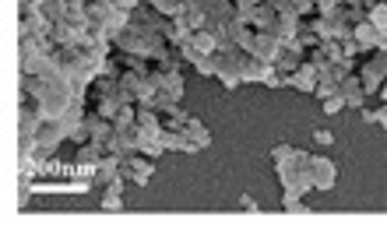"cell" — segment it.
Wrapping results in <instances>:
<instances>
[{"mask_svg": "<svg viewBox=\"0 0 387 232\" xmlns=\"http://www.w3.org/2000/svg\"><path fill=\"white\" fill-rule=\"evenodd\" d=\"M320 102H324V113H342V109L349 106L342 92H335V95H327V99H320Z\"/></svg>", "mask_w": 387, "mask_h": 232, "instance_id": "24", "label": "cell"}, {"mask_svg": "<svg viewBox=\"0 0 387 232\" xmlns=\"http://www.w3.org/2000/svg\"><path fill=\"white\" fill-rule=\"evenodd\" d=\"M377 35H380V28L373 22H359L352 28V39L359 42V49H377Z\"/></svg>", "mask_w": 387, "mask_h": 232, "instance_id": "18", "label": "cell"}, {"mask_svg": "<svg viewBox=\"0 0 387 232\" xmlns=\"http://www.w3.org/2000/svg\"><path fill=\"white\" fill-rule=\"evenodd\" d=\"M215 78L222 81L226 88H240L243 85V78H240V49H229V53L218 49L215 53Z\"/></svg>", "mask_w": 387, "mask_h": 232, "instance_id": "5", "label": "cell"}, {"mask_svg": "<svg viewBox=\"0 0 387 232\" xmlns=\"http://www.w3.org/2000/svg\"><path fill=\"white\" fill-rule=\"evenodd\" d=\"M183 134H187V138H190L197 148H208V144H211V134H208V127H204L201 120H194V116H190V120L183 124Z\"/></svg>", "mask_w": 387, "mask_h": 232, "instance_id": "19", "label": "cell"}, {"mask_svg": "<svg viewBox=\"0 0 387 232\" xmlns=\"http://www.w3.org/2000/svg\"><path fill=\"white\" fill-rule=\"evenodd\" d=\"M267 4L279 11V15H289V11H293V0H267Z\"/></svg>", "mask_w": 387, "mask_h": 232, "instance_id": "30", "label": "cell"}, {"mask_svg": "<svg viewBox=\"0 0 387 232\" xmlns=\"http://www.w3.org/2000/svg\"><path fill=\"white\" fill-rule=\"evenodd\" d=\"M342 53H345V56H359L363 49H359V42H356V39H345V42H342Z\"/></svg>", "mask_w": 387, "mask_h": 232, "instance_id": "31", "label": "cell"}, {"mask_svg": "<svg viewBox=\"0 0 387 232\" xmlns=\"http://www.w3.org/2000/svg\"><path fill=\"white\" fill-rule=\"evenodd\" d=\"M293 11L299 18H313L317 15V4H313V0H293Z\"/></svg>", "mask_w": 387, "mask_h": 232, "instance_id": "25", "label": "cell"}, {"mask_svg": "<svg viewBox=\"0 0 387 232\" xmlns=\"http://www.w3.org/2000/svg\"><path fill=\"white\" fill-rule=\"evenodd\" d=\"M338 180V172H335V162L324 158V155H313V187L317 190H331Z\"/></svg>", "mask_w": 387, "mask_h": 232, "instance_id": "14", "label": "cell"}, {"mask_svg": "<svg viewBox=\"0 0 387 232\" xmlns=\"http://www.w3.org/2000/svg\"><path fill=\"white\" fill-rule=\"evenodd\" d=\"M342 42H335V39H324L320 46H313L310 53H306V60H313L317 67H327V64H335V60H342Z\"/></svg>", "mask_w": 387, "mask_h": 232, "instance_id": "12", "label": "cell"}, {"mask_svg": "<svg viewBox=\"0 0 387 232\" xmlns=\"http://www.w3.org/2000/svg\"><path fill=\"white\" fill-rule=\"evenodd\" d=\"M233 4H236V15H250L254 8L264 4V0H233Z\"/></svg>", "mask_w": 387, "mask_h": 232, "instance_id": "28", "label": "cell"}, {"mask_svg": "<svg viewBox=\"0 0 387 232\" xmlns=\"http://www.w3.org/2000/svg\"><path fill=\"white\" fill-rule=\"evenodd\" d=\"M151 81H155V102L151 109H165L183 99V74L180 71H165V67H151Z\"/></svg>", "mask_w": 387, "mask_h": 232, "instance_id": "3", "label": "cell"}, {"mask_svg": "<svg viewBox=\"0 0 387 232\" xmlns=\"http://www.w3.org/2000/svg\"><path fill=\"white\" fill-rule=\"evenodd\" d=\"M359 81H363L366 95H373V92L384 88V81H387V53H384V49H377L370 60L359 67Z\"/></svg>", "mask_w": 387, "mask_h": 232, "instance_id": "4", "label": "cell"}, {"mask_svg": "<svg viewBox=\"0 0 387 232\" xmlns=\"http://www.w3.org/2000/svg\"><path fill=\"white\" fill-rule=\"evenodd\" d=\"M190 42H194L201 53H218V39H215L211 28H197V32L190 35Z\"/></svg>", "mask_w": 387, "mask_h": 232, "instance_id": "21", "label": "cell"}, {"mask_svg": "<svg viewBox=\"0 0 387 232\" xmlns=\"http://www.w3.org/2000/svg\"><path fill=\"white\" fill-rule=\"evenodd\" d=\"M363 4H366V8H373V4H384V0H363Z\"/></svg>", "mask_w": 387, "mask_h": 232, "instance_id": "35", "label": "cell"}, {"mask_svg": "<svg viewBox=\"0 0 387 232\" xmlns=\"http://www.w3.org/2000/svg\"><path fill=\"white\" fill-rule=\"evenodd\" d=\"M338 92L345 95V102H349V109H363V102H366V88H363V81H359V74H349L342 85H338Z\"/></svg>", "mask_w": 387, "mask_h": 232, "instance_id": "16", "label": "cell"}, {"mask_svg": "<svg viewBox=\"0 0 387 232\" xmlns=\"http://www.w3.org/2000/svg\"><path fill=\"white\" fill-rule=\"evenodd\" d=\"M257 60H264V64H274L279 60V53H282V42L274 39L271 32H257V39H254V49H250Z\"/></svg>", "mask_w": 387, "mask_h": 232, "instance_id": "13", "label": "cell"}, {"mask_svg": "<svg viewBox=\"0 0 387 232\" xmlns=\"http://www.w3.org/2000/svg\"><path fill=\"white\" fill-rule=\"evenodd\" d=\"M317 78H320V67H317L313 60H303V64L296 67V74L286 78V85H293L296 92H317Z\"/></svg>", "mask_w": 387, "mask_h": 232, "instance_id": "10", "label": "cell"}, {"mask_svg": "<svg viewBox=\"0 0 387 232\" xmlns=\"http://www.w3.org/2000/svg\"><path fill=\"white\" fill-rule=\"evenodd\" d=\"M313 141H320V144H331V134H327V131H317V134H313Z\"/></svg>", "mask_w": 387, "mask_h": 232, "instance_id": "34", "label": "cell"}, {"mask_svg": "<svg viewBox=\"0 0 387 232\" xmlns=\"http://www.w3.org/2000/svg\"><path fill=\"white\" fill-rule=\"evenodd\" d=\"M158 116H162V127H165V131H183V124L190 120V113H183V109H180V102L158 109Z\"/></svg>", "mask_w": 387, "mask_h": 232, "instance_id": "17", "label": "cell"}, {"mask_svg": "<svg viewBox=\"0 0 387 232\" xmlns=\"http://www.w3.org/2000/svg\"><path fill=\"white\" fill-rule=\"evenodd\" d=\"M53 32V22L46 18V11H35V15H22V28H18V39H46Z\"/></svg>", "mask_w": 387, "mask_h": 232, "instance_id": "9", "label": "cell"}, {"mask_svg": "<svg viewBox=\"0 0 387 232\" xmlns=\"http://www.w3.org/2000/svg\"><path fill=\"white\" fill-rule=\"evenodd\" d=\"M338 85H342V81L331 74V67H320V78H317V92H313V95H317V99H327V95L338 92Z\"/></svg>", "mask_w": 387, "mask_h": 232, "instance_id": "20", "label": "cell"}, {"mask_svg": "<svg viewBox=\"0 0 387 232\" xmlns=\"http://www.w3.org/2000/svg\"><path fill=\"white\" fill-rule=\"evenodd\" d=\"M359 113H363V120H366V124H377V120H380L377 109H359Z\"/></svg>", "mask_w": 387, "mask_h": 232, "instance_id": "32", "label": "cell"}, {"mask_svg": "<svg viewBox=\"0 0 387 232\" xmlns=\"http://www.w3.org/2000/svg\"><path fill=\"white\" fill-rule=\"evenodd\" d=\"M377 116H380V120H377V124H380V127H387V102H384V106L377 109Z\"/></svg>", "mask_w": 387, "mask_h": 232, "instance_id": "33", "label": "cell"}, {"mask_svg": "<svg viewBox=\"0 0 387 232\" xmlns=\"http://www.w3.org/2000/svg\"><path fill=\"white\" fill-rule=\"evenodd\" d=\"M22 95L32 99V102L46 113V120H57V116L67 113L78 99H85V95H78L64 78H25Z\"/></svg>", "mask_w": 387, "mask_h": 232, "instance_id": "1", "label": "cell"}, {"mask_svg": "<svg viewBox=\"0 0 387 232\" xmlns=\"http://www.w3.org/2000/svg\"><path fill=\"white\" fill-rule=\"evenodd\" d=\"M366 22H373V25H377L380 32H387V4H373V8H370V18H366Z\"/></svg>", "mask_w": 387, "mask_h": 232, "instance_id": "23", "label": "cell"}, {"mask_svg": "<svg viewBox=\"0 0 387 232\" xmlns=\"http://www.w3.org/2000/svg\"><path fill=\"white\" fill-rule=\"evenodd\" d=\"M384 4H387V0H384Z\"/></svg>", "mask_w": 387, "mask_h": 232, "instance_id": "37", "label": "cell"}, {"mask_svg": "<svg viewBox=\"0 0 387 232\" xmlns=\"http://www.w3.org/2000/svg\"><path fill=\"white\" fill-rule=\"evenodd\" d=\"M380 99H384V102H387V81H384V88H380Z\"/></svg>", "mask_w": 387, "mask_h": 232, "instance_id": "36", "label": "cell"}, {"mask_svg": "<svg viewBox=\"0 0 387 232\" xmlns=\"http://www.w3.org/2000/svg\"><path fill=\"white\" fill-rule=\"evenodd\" d=\"M49 39H53V46H85L92 39V25H78V22H67L64 18V22L53 25Z\"/></svg>", "mask_w": 387, "mask_h": 232, "instance_id": "6", "label": "cell"}, {"mask_svg": "<svg viewBox=\"0 0 387 232\" xmlns=\"http://www.w3.org/2000/svg\"><path fill=\"white\" fill-rule=\"evenodd\" d=\"M293 151H296L293 144H274V148H271V162H282V158H289Z\"/></svg>", "mask_w": 387, "mask_h": 232, "instance_id": "27", "label": "cell"}, {"mask_svg": "<svg viewBox=\"0 0 387 232\" xmlns=\"http://www.w3.org/2000/svg\"><path fill=\"white\" fill-rule=\"evenodd\" d=\"M313 4H317V15H331L335 8H342L345 0H313Z\"/></svg>", "mask_w": 387, "mask_h": 232, "instance_id": "26", "label": "cell"}, {"mask_svg": "<svg viewBox=\"0 0 387 232\" xmlns=\"http://www.w3.org/2000/svg\"><path fill=\"white\" fill-rule=\"evenodd\" d=\"M138 151V134L134 131H113V138L106 141V155H117V158H127Z\"/></svg>", "mask_w": 387, "mask_h": 232, "instance_id": "11", "label": "cell"}, {"mask_svg": "<svg viewBox=\"0 0 387 232\" xmlns=\"http://www.w3.org/2000/svg\"><path fill=\"white\" fill-rule=\"evenodd\" d=\"M131 11H124V8H117V4H109V0H88V22H92V32L95 35H102V39H109L113 42L127 25H131Z\"/></svg>", "mask_w": 387, "mask_h": 232, "instance_id": "2", "label": "cell"}, {"mask_svg": "<svg viewBox=\"0 0 387 232\" xmlns=\"http://www.w3.org/2000/svg\"><path fill=\"white\" fill-rule=\"evenodd\" d=\"M243 25H250V28H257V32H271L274 25H279V11H274L271 4H267V0H264V4L261 8H254L250 15H236Z\"/></svg>", "mask_w": 387, "mask_h": 232, "instance_id": "8", "label": "cell"}, {"mask_svg": "<svg viewBox=\"0 0 387 232\" xmlns=\"http://www.w3.org/2000/svg\"><path fill=\"white\" fill-rule=\"evenodd\" d=\"M194 71H197L201 78H215V53L197 56V60H194Z\"/></svg>", "mask_w": 387, "mask_h": 232, "instance_id": "22", "label": "cell"}, {"mask_svg": "<svg viewBox=\"0 0 387 232\" xmlns=\"http://www.w3.org/2000/svg\"><path fill=\"white\" fill-rule=\"evenodd\" d=\"M151 162H155V158H148V155H141V151H134V155L120 158V172H124V180H127V183L145 187V183L151 180Z\"/></svg>", "mask_w": 387, "mask_h": 232, "instance_id": "7", "label": "cell"}, {"mask_svg": "<svg viewBox=\"0 0 387 232\" xmlns=\"http://www.w3.org/2000/svg\"><path fill=\"white\" fill-rule=\"evenodd\" d=\"M46 8V0H22V15H35Z\"/></svg>", "mask_w": 387, "mask_h": 232, "instance_id": "29", "label": "cell"}, {"mask_svg": "<svg viewBox=\"0 0 387 232\" xmlns=\"http://www.w3.org/2000/svg\"><path fill=\"white\" fill-rule=\"evenodd\" d=\"M117 176H120V158H117V155H102V162L95 165L92 183H95V187H109Z\"/></svg>", "mask_w": 387, "mask_h": 232, "instance_id": "15", "label": "cell"}]
</instances>
